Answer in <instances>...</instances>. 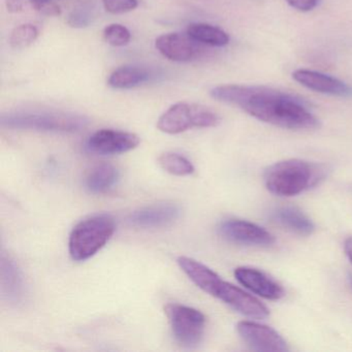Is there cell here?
<instances>
[{
	"label": "cell",
	"instance_id": "1",
	"mask_svg": "<svg viewBox=\"0 0 352 352\" xmlns=\"http://www.w3.org/2000/svg\"><path fill=\"white\" fill-rule=\"evenodd\" d=\"M210 96L274 126L290 131H313L320 126L319 119L300 98L274 88L230 84L213 88Z\"/></svg>",
	"mask_w": 352,
	"mask_h": 352
},
{
	"label": "cell",
	"instance_id": "2",
	"mask_svg": "<svg viewBox=\"0 0 352 352\" xmlns=\"http://www.w3.org/2000/svg\"><path fill=\"white\" fill-rule=\"evenodd\" d=\"M177 263L197 287L228 305L240 314L251 319H265L269 316V309L258 298L242 288L224 281L207 265L186 256L179 257Z\"/></svg>",
	"mask_w": 352,
	"mask_h": 352
},
{
	"label": "cell",
	"instance_id": "3",
	"mask_svg": "<svg viewBox=\"0 0 352 352\" xmlns=\"http://www.w3.org/2000/svg\"><path fill=\"white\" fill-rule=\"evenodd\" d=\"M323 170L302 160L276 162L263 175L265 188L281 197H296L314 187L322 179Z\"/></svg>",
	"mask_w": 352,
	"mask_h": 352
},
{
	"label": "cell",
	"instance_id": "4",
	"mask_svg": "<svg viewBox=\"0 0 352 352\" xmlns=\"http://www.w3.org/2000/svg\"><path fill=\"white\" fill-rule=\"evenodd\" d=\"M116 230L114 218L96 214L80 221L72 230L69 252L75 261H85L102 250Z\"/></svg>",
	"mask_w": 352,
	"mask_h": 352
},
{
	"label": "cell",
	"instance_id": "5",
	"mask_svg": "<svg viewBox=\"0 0 352 352\" xmlns=\"http://www.w3.org/2000/svg\"><path fill=\"white\" fill-rule=\"evenodd\" d=\"M219 115L201 104L178 102L160 116L157 129L168 135H178L188 129H210L219 124Z\"/></svg>",
	"mask_w": 352,
	"mask_h": 352
},
{
	"label": "cell",
	"instance_id": "6",
	"mask_svg": "<svg viewBox=\"0 0 352 352\" xmlns=\"http://www.w3.org/2000/svg\"><path fill=\"white\" fill-rule=\"evenodd\" d=\"M164 310L175 340L183 347L199 345L205 335L207 322L205 315L197 309L180 304L166 305Z\"/></svg>",
	"mask_w": 352,
	"mask_h": 352
},
{
	"label": "cell",
	"instance_id": "7",
	"mask_svg": "<svg viewBox=\"0 0 352 352\" xmlns=\"http://www.w3.org/2000/svg\"><path fill=\"white\" fill-rule=\"evenodd\" d=\"M224 240L244 246L270 247L275 244V236L263 226L241 219H228L218 226Z\"/></svg>",
	"mask_w": 352,
	"mask_h": 352
},
{
	"label": "cell",
	"instance_id": "8",
	"mask_svg": "<svg viewBox=\"0 0 352 352\" xmlns=\"http://www.w3.org/2000/svg\"><path fill=\"white\" fill-rule=\"evenodd\" d=\"M10 129H34L46 131H76L84 126V121L65 115L18 114L3 119Z\"/></svg>",
	"mask_w": 352,
	"mask_h": 352
},
{
	"label": "cell",
	"instance_id": "9",
	"mask_svg": "<svg viewBox=\"0 0 352 352\" xmlns=\"http://www.w3.org/2000/svg\"><path fill=\"white\" fill-rule=\"evenodd\" d=\"M236 331L250 349L259 352L289 351L284 338L273 327L256 321H240Z\"/></svg>",
	"mask_w": 352,
	"mask_h": 352
},
{
	"label": "cell",
	"instance_id": "10",
	"mask_svg": "<svg viewBox=\"0 0 352 352\" xmlns=\"http://www.w3.org/2000/svg\"><path fill=\"white\" fill-rule=\"evenodd\" d=\"M140 142V138L135 133L115 129H100L90 135L86 142V149L98 155H116L135 149Z\"/></svg>",
	"mask_w": 352,
	"mask_h": 352
},
{
	"label": "cell",
	"instance_id": "11",
	"mask_svg": "<svg viewBox=\"0 0 352 352\" xmlns=\"http://www.w3.org/2000/svg\"><path fill=\"white\" fill-rule=\"evenodd\" d=\"M0 284L3 300L10 306L20 307L25 302V280L18 263L10 255H1Z\"/></svg>",
	"mask_w": 352,
	"mask_h": 352
},
{
	"label": "cell",
	"instance_id": "12",
	"mask_svg": "<svg viewBox=\"0 0 352 352\" xmlns=\"http://www.w3.org/2000/svg\"><path fill=\"white\" fill-rule=\"evenodd\" d=\"M155 46L162 56L175 63H189L195 60L203 51L201 44L193 40L188 34L178 32L158 36Z\"/></svg>",
	"mask_w": 352,
	"mask_h": 352
},
{
	"label": "cell",
	"instance_id": "13",
	"mask_svg": "<svg viewBox=\"0 0 352 352\" xmlns=\"http://www.w3.org/2000/svg\"><path fill=\"white\" fill-rule=\"evenodd\" d=\"M181 208L174 203H160L135 210L129 215V221L135 228H166L176 222L181 216Z\"/></svg>",
	"mask_w": 352,
	"mask_h": 352
},
{
	"label": "cell",
	"instance_id": "14",
	"mask_svg": "<svg viewBox=\"0 0 352 352\" xmlns=\"http://www.w3.org/2000/svg\"><path fill=\"white\" fill-rule=\"evenodd\" d=\"M234 274L241 285L265 300H281L285 296L281 284L261 270L251 267H239L234 270Z\"/></svg>",
	"mask_w": 352,
	"mask_h": 352
},
{
	"label": "cell",
	"instance_id": "15",
	"mask_svg": "<svg viewBox=\"0 0 352 352\" xmlns=\"http://www.w3.org/2000/svg\"><path fill=\"white\" fill-rule=\"evenodd\" d=\"M294 81L302 87L318 94L338 98H352V87L345 82L311 69H296L292 73Z\"/></svg>",
	"mask_w": 352,
	"mask_h": 352
},
{
	"label": "cell",
	"instance_id": "16",
	"mask_svg": "<svg viewBox=\"0 0 352 352\" xmlns=\"http://www.w3.org/2000/svg\"><path fill=\"white\" fill-rule=\"evenodd\" d=\"M271 217L278 226L298 236H308L315 232L312 220L298 208H277L272 212Z\"/></svg>",
	"mask_w": 352,
	"mask_h": 352
},
{
	"label": "cell",
	"instance_id": "17",
	"mask_svg": "<svg viewBox=\"0 0 352 352\" xmlns=\"http://www.w3.org/2000/svg\"><path fill=\"white\" fill-rule=\"evenodd\" d=\"M119 180V170L113 164H102L92 168L86 178V188L92 193H104L110 190Z\"/></svg>",
	"mask_w": 352,
	"mask_h": 352
},
{
	"label": "cell",
	"instance_id": "18",
	"mask_svg": "<svg viewBox=\"0 0 352 352\" xmlns=\"http://www.w3.org/2000/svg\"><path fill=\"white\" fill-rule=\"evenodd\" d=\"M186 34L197 43L210 47H224L230 43V36L221 28L206 23H192Z\"/></svg>",
	"mask_w": 352,
	"mask_h": 352
},
{
	"label": "cell",
	"instance_id": "19",
	"mask_svg": "<svg viewBox=\"0 0 352 352\" xmlns=\"http://www.w3.org/2000/svg\"><path fill=\"white\" fill-rule=\"evenodd\" d=\"M149 73L137 67H119L109 78L108 84L114 89H131L149 80Z\"/></svg>",
	"mask_w": 352,
	"mask_h": 352
},
{
	"label": "cell",
	"instance_id": "20",
	"mask_svg": "<svg viewBox=\"0 0 352 352\" xmlns=\"http://www.w3.org/2000/svg\"><path fill=\"white\" fill-rule=\"evenodd\" d=\"M162 170L174 176L185 177L192 175L195 168L190 160L175 152H166L158 157Z\"/></svg>",
	"mask_w": 352,
	"mask_h": 352
},
{
	"label": "cell",
	"instance_id": "21",
	"mask_svg": "<svg viewBox=\"0 0 352 352\" xmlns=\"http://www.w3.org/2000/svg\"><path fill=\"white\" fill-rule=\"evenodd\" d=\"M38 36V30L32 24L18 26L12 32L10 45L12 48L23 50L32 46Z\"/></svg>",
	"mask_w": 352,
	"mask_h": 352
},
{
	"label": "cell",
	"instance_id": "22",
	"mask_svg": "<svg viewBox=\"0 0 352 352\" xmlns=\"http://www.w3.org/2000/svg\"><path fill=\"white\" fill-rule=\"evenodd\" d=\"M104 38L109 45L114 47L126 46L131 42V32L121 24H111L104 30Z\"/></svg>",
	"mask_w": 352,
	"mask_h": 352
},
{
	"label": "cell",
	"instance_id": "23",
	"mask_svg": "<svg viewBox=\"0 0 352 352\" xmlns=\"http://www.w3.org/2000/svg\"><path fill=\"white\" fill-rule=\"evenodd\" d=\"M52 1L53 0H6V6L10 13L17 14L28 9L41 12L47 3Z\"/></svg>",
	"mask_w": 352,
	"mask_h": 352
},
{
	"label": "cell",
	"instance_id": "24",
	"mask_svg": "<svg viewBox=\"0 0 352 352\" xmlns=\"http://www.w3.org/2000/svg\"><path fill=\"white\" fill-rule=\"evenodd\" d=\"M104 10L113 15L129 13L137 9L138 0H102Z\"/></svg>",
	"mask_w": 352,
	"mask_h": 352
},
{
	"label": "cell",
	"instance_id": "25",
	"mask_svg": "<svg viewBox=\"0 0 352 352\" xmlns=\"http://www.w3.org/2000/svg\"><path fill=\"white\" fill-rule=\"evenodd\" d=\"M286 3L300 12H310L318 6L319 0H286Z\"/></svg>",
	"mask_w": 352,
	"mask_h": 352
},
{
	"label": "cell",
	"instance_id": "26",
	"mask_svg": "<svg viewBox=\"0 0 352 352\" xmlns=\"http://www.w3.org/2000/svg\"><path fill=\"white\" fill-rule=\"evenodd\" d=\"M344 251H345L346 256L352 263V236L346 239L345 242H344Z\"/></svg>",
	"mask_w": 352,
	"mask_h": 352
},
{
	"label": "cell",
	"instance_id": "27",
	"mask_svg": "<svg viewBox=\"0 0 352 352\" xmlns=\"http://www.w3.org/2000/svg\"><path fill=\"white\" fill-rule=\"evenodd\" d=\"M349 282H350V286H351L352 288V275L349 277Z\"/></svg>",
	"mask_w": 352,
	"mask_h": 352
}]
</instances>
